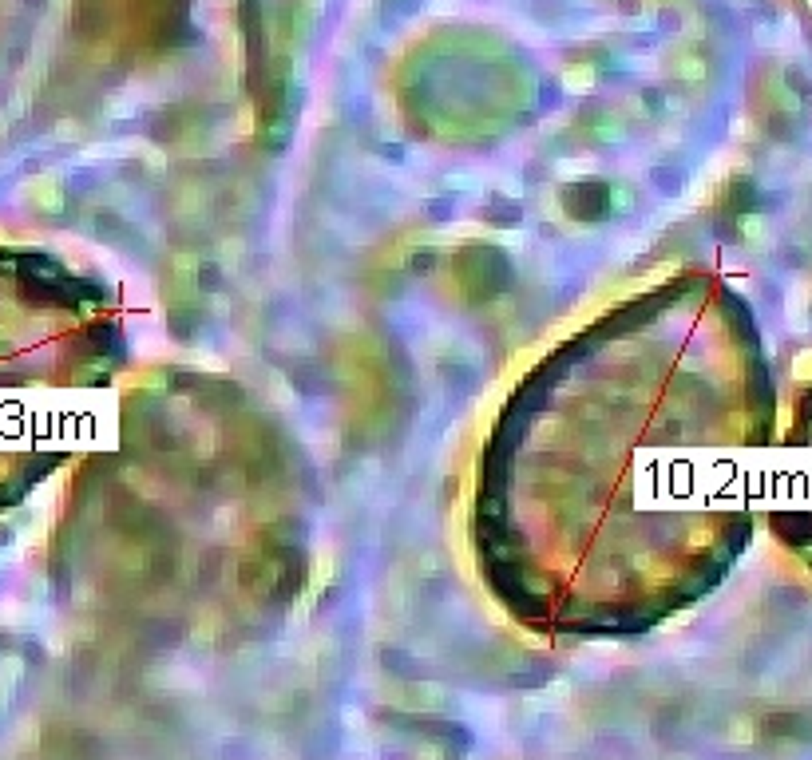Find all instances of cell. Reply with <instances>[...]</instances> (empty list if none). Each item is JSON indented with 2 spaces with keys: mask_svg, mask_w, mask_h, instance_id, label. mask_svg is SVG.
I'll use <instances>...</instances> for the list:
<instances>
[{
  "mask_svg": "<svg viewBox=\"0 0 812 760\" xmlns=\"http://www.w3.org/2000/svg\"><path fill=\"white\" fill-rule=\"evenodd\" d=\"M796 468L789 480V507H792V527H796V550L812 562V396L804 404V416L796 420Z\"/></svg>",
  "mask_w": 812,
  "mask_h": 760,
  "instance_id": "cell-1",
  "label": "cell"
}]
</instances>
